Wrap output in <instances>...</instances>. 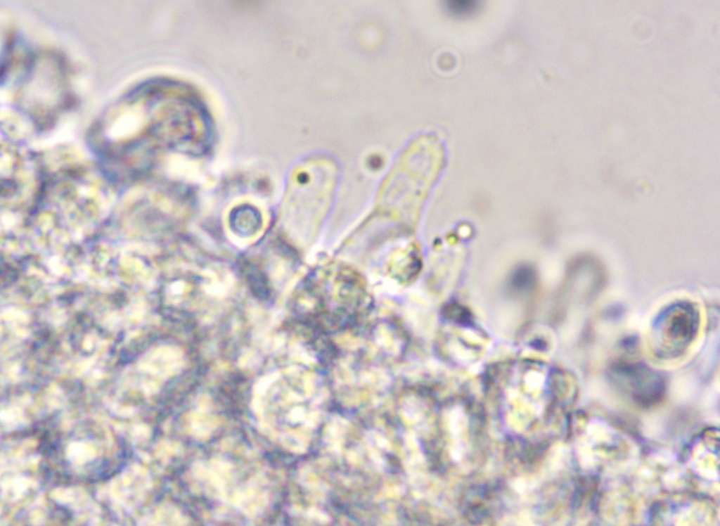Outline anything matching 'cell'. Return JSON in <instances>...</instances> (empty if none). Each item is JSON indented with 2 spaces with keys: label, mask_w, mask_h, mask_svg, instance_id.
Instances as JSON below:
<instances>
[{
  "label": "cell",
  "mask_w": 720,
  "mask_h": 526,
  "mask_svg": "<svg viewBox=\"0 0 720 526\" xmlns=\"http://www.w3.org/2000/svg\"><path fill=\"white\" fill-rule=\"evenodd\" d=\"M700 314L691 302L679 300L663 307L648 332L650 350L657 358L671 359L683 354L696 339Z\"/></svg>",
  "instance_id": "1"
},
{
  "label": "cell",
  "mask_w": 720,
  "mask_h": 526,
  "mask_svg": "<svg viewBox=\"0 0 720 526\" xmlns=\"http://www.w3.org/2000/svg\"><path fill=\"white\" fill-rule=\"evenodd\" d=\"M611 377L618 388L641 406H648L659 402L664 393L663 378L641 364H615L611 370Z\"/></svg>",
  "instance_id": "2"
},
{
  "label": "cell",
  "mask_w": 720,
  "mask_h": 526,
  "mask_svg": "<svg viewBox=\"0 0 720 526\" xmlns=\"http://www.w3.org/2000/svg\"><path fill=\"white\" fill-rule=\"evenodd\" d=\"M446 10L456 17L469 16L475 13L480 7V1L474 0H453L445 1Z\"/></svg>",
  "instance_id": "3"
}]
</instances>
